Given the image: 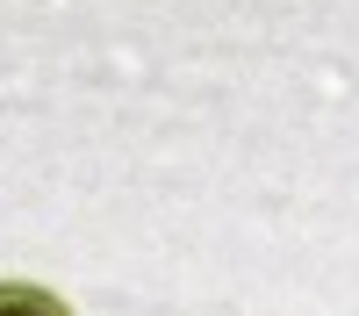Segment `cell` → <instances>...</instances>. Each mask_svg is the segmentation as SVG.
Instances as JSON below:
<instances>
[{"mask_svg": "<svg viewBox=\"0 0 359 316\" xmlns=\"http://www.w3.org/2000/svg\"><path fill=\"white\" fill-rule=\"evenodd\" d=\"M0 316H72L50 287H22V280H0Z\"/></svg>", "mask_w": 359, "mask_h": 316, "instance_id": "6da1fadb", "label": "cell"}]
</instances>
